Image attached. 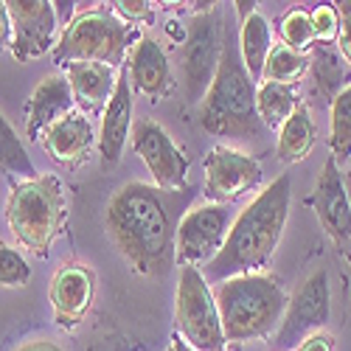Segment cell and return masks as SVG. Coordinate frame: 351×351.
I'll list each match as a JSON object with an SVG mask.
<instances>
[{
  "mask_svg": "<svg viewBox=\"0 0 351 351\" xmlns=\"http://www.w3.org/2000/svg\"><path fill=\"white\" fill-rule=\"evenodd\" d=\"M298 351H335V340H332L329 335H324V332H317V335L306 337V340L298 346Z\"/></svg>",
  "mask_w": 351,
  "mask_h": 351,
  "instance_id": "obj_33",
  "label": "cell"
},
{
  "mask_svg": "<svg viewBox=\"0 0 351 351\" xmlns=\"http://www.w3.org/2000/svg\"><path fill=\"white\" fill-rule=\"evenodd\" d=\"M73 107H76V101H73L65 73L45 76L32 90V99L25 104V135H28V141H40L56 121H62L65 115L76 112Z\"/></svg>",
  "mask_w": 351,
  "mask_h": 351,
  "instance_id": "obj_17",
  "label": "cell"
},
{
  "mask_svg": "<svg viewBox=\"0 0 351 351\" xmlns=\"http://www.w3.org/2000/svg\"><path fill=\"white\" fill-rule=\"evenodd\" d=\"M141 40L135 25L124 23L112 9H90L79 12L71 25L62 32L60 43L53 48L56 65L71 62H101L119 68L127 60V51Z\"/></svg>",
  "mask_w": 351,
  "mask_h": 351,
  "instance_id": "obj_6",
  "label": "cell"
},
{
  "mask_svg": "<svg viewBox=\"0 0 351 351\" xmlns=\"http://www.w3.org/2000/svg\"><path fill=\"white\" fill-rule=\"evenodd\" d=\"M174 320L178 335L194 351H225V332L219 320L217 295L197 267H180L178 289H174Z\"/></svg>",
  "mask_w": 351,
  "mask_h": 351,
  "instance_id": "obj_8",
  "label": "cell"
},
{
  "mask_svg": "<svg viewBox=\"0 0 351 351\" xmlns=\"http://www.w3.org/2000/svg\"><path fill=\"white\" fill-rule=\"evenodd\" d=\"M28 281H32L28 261L14 247L0 242V287H25Z\"/></svg>",
  "mask_w": 351,
  "mask_h": 351,
  "instance_id": "obj_29",
  "label": "cell"
},
{
  "mask_svg": "<svg viewBox=\"0 0 351 351\" xmlns=\"http://www.w3.org/2000/svg\"><path fill=\"white\" fill-rule=\"evenodd\" d=\"M309 73V53H298L287 45H273L267 62H265V82H278V84H289L295 87V82H301Z\"/></svg>",
  "mask_w": 351,
  "mask_h": 351,
  "instance_id": "obj_26",
  "label": "cell"
},
{
  "mask_svg": "<svg viewBox=\"0 0 351 351\" xmlns=\"http://www.w3.org/2000/svg\"><path fill=\"white\" fill-rule=\"evenodd\" d=\"M337 17H340V32H337V51L351 68V0H340L335 3Z\"/></svg>",
  "mask_w": 351,
  "mask_h": 351,
  "instance_id": "obj_32",
  "label": "cell"
},
{
  "mask_svg": "<svg viewBox=\"0 0 351 351\" xmlns=\"http://www.w3.org/2000/svg\"><path fill=\"white\" fill-rule=\"evenodd\" d=\"M65 79L82 112H96V110L104 112V107L115 93V84H119L115 68L101 62H71L65 65Z\"/></svg>",
  "mask_w": 351,
  "mask_h": 351,
  "instance_id": "obj_20",
  "label": "cell"
},
{
  "mask_svg": "<svg viewBox=\"0 0 351 351\" xmlns=\"http://www.w3.org/2000/svg\"><path fill=\"white\" fill-rule=\"evenodd\" d=\"M132 152L149 169L155 186L163 191H183L189 178V158L155 119H141L132 127Z\"/></svg>",
  "mask_w": 351,
  "mask_h": 351,
  "instance_id": "obj_11",
  "label": "cell"
},
{
  "mask_svg": "<svg viewBox=\"0 0 351 351\" xmlns=\"http://www.w3.org/2000/svg\"><path fill=\"white\" fill-rule=\"evenodd\" d=\"M68 219L65 183L56 174L20 180L6 199V222L25 250L45 258Z\"/></svg>",
  "mask_w": 351,
  "mask_h": 351,
  "instance_id": "obj_5",
  "label": "cell"
},
{
  "mask_svg": "<svg viewBox=\"0 0 351 351\" xmlns=\"http://www.w3.org/2000/svg\"><path fill=\"white\" fill-rule=\"evenodd\" d=\"M202 169H206V197L222 206H230L233 199L250 194L261 183L258 160L230 146H214L202 160Z\"/></svg>",
  "mask_w": 351,
  "mask_h": 351,
  "instance_id": "obj_13",
  "label": "cell"
},
{
  "mask_svg": "<svg viewBox=\"0 0 351 351\" xmlns=\"http://www.w3.org/2000/svg\"><path fill=\"white\" fill-rule=\"evenodd\" d=\"M104 228L127 265L146 278H160L174 265L171 208L166 197L141 180L124 183L107 202Z\"/></svg>",
  "mask_w": 351,
  "mask_h": 351,
  "instance_id": "obj_1",
  "label": "cell"
},
{
  "mask_svg": "<svg viewBox=\"0 0 351 351\" xmlns=\"http://www.w3.org/2000/svg\"><path fill=\"white\" fill-rule=\"evenodd\" d=\"M309 206L315 208L317 222L329 233V239H335L337 245L351 239V197L335 158L326 160L320 169Z\"/></svg>",
  "mask_w": 351,
  "mask_h": 351,
  "instance_id": "obj_14",
  "label": "cell"
},
{
  "mask_svg": "<svg viewBox=\"0 0 351 351\" xmlns=\"http://www.w3.org/2000/svg\"><path fill=\"white\" fill-rule=\"evenodd\" d=\"M278 37L281 45L306 53L315 45V28H312V12L306 9H289L281 20H278Z\"/></svg>",
  "mask_w": 351,
  "mask_h": 351,
  "instance_id": "obj_28",
  "label": "cell"
},
{
  "mask_svg": "<svg viewBox=\"0 0 351 351\" xmlns=\"http://www.w3.org/2000/svg\"><path fill=\"white\" fill-rule=\"evenodd\" d=\"M166 351H194V348H191V346H189L178 332H174V335H171V340H169V348H166Z\"/></svg>",
  "mask_w": 351,
  "mask_h": 351,
  "instance_id": "obj_36",
  "label": "cell"
},
{
  "mask_svg": "<svg viewBox=\"0 0 351 351\" xmlns=\"http://www.w3.org/2000/svg\"><path fill=\"white\" fill-rule=\"evenodd\" d=\"M287 301L284 287L270 273H250L222 281L217 289V306L225 343L270 340L284 317Z\"/></svg>",
  "mask_w": 351,
  "mask_h": 351,
  "instance_id": "obj_4",
  "label": "cell"
},
{
  "mask_svg": "<svg viewBox=\"0 0 351 351\" xmlns=\"http://www.w3.org/2000/svg\"><path fill=\"white\" fill-rule=\"evenodd\" d=\"M132 127H135L132 124V82L127 73H119L115 93L101 112V127H99V141H96V149L107 169L121 163L127 141L132 138Z\"/></svg>",
  "mask_w": 351,
  "mask_h": 351,
  "instance_id": "obj_16",
  "label": "cell"
},
{
  "mask_svg": "<svg viewBox=\"0 0 351 351\" xmlns=\"http://www.w3.org/2000/svg\"><path fill=\"white\" fill-rule=\"evenodd\" d=\"M199 127L217 138H256L265 124L256 110V84L242 62L239 40L225 28V48L217 76L197 110Z\"/></svg>",
  "mask_w": 351,
  "mask_h": 351,
  "instance_id": "obj_3",
  "label": "cell"
},
{
  "mask_svg": "<svg viewBox=\"0 0 351 351\" xmlns=\"http://www.w3.org/2000/svg\"><path fill=\"white\" fill-rule=\"evenodd\" d=\"M289 202H292V178L289 174H278L270 186L261 189L237 214L222 250L202 267V276L211 281H228L237 276L265 273L284 237V228L289 219Z\"/></svg>",
  "mask_w": 351,
  "mask_h": 351,
  "instance_id": "obj_2",
  "label": "cell"
},
{
  "mask_svg": "<svg viewBox=\"0 0 351 351\" xmlns=\"http://www.w3.org/2000/svg\"><path fill=\"white\" fill-rule=\"evenodd\" d=\"M12 48V17H9V6L6 0H0V48Z\"/></svg>",
  "mask_w": 351,
  "mask_h": 351,
  "instance_id": "obj_35",
  "label": "cell"
},
{
  "mask_svg": "<svg viewBox=\"0 0 351 351\" xmlns=\"http://www.w3.org/2000/svg\"><path fill=\"white\" fill-rule=\"evenodd\" d=\"M225 48V14L217 3L208 12H197L186 28V40L180 43V76L183 90L191 104L206 99L208 87L217 76Z\"/></svg>",
  "mask_w": 351,
  "mask_h": 351,
  "instance_id": "obj_7",
  "label": "cell"
},
{
  "mask_svg": "<svg viewBox=\"0 0 351 351\" xmlns=\"http://www.w3.org/2000/svg\"><path fill=\"white\" fill-rule=\"evenodd\" d=\"M329 315H332L329 273L326 270H315L289 295L281 324H278L276 335L270 337V346L278 348V351L301 346L306 337L317 335V329H324L329 324Z\"/></svg>",
  "mask_w": 351,
  "mask_h": 351,
  "instance_id": "obj_10",
  "label": "cell"
},
{
  "mask_svg": "<svg viewBox=\"0 0 351 351\" xmlns=\"http://www.w3.org/2000/svg\"><path fill=\"white\" fill-rule=\"evenodd\" d=\"M93 295H96V276L90 267H84V265L62 267L53 276L51 289H48V301H51L56 324L65 329L79 326L93 304Z\"/></svg>",
  "mask_w": 351,
  "mask_h": 351,
  "instance_id": "obj_15",
  "label": "cell"
},
{
  "mask_svg": "<svg viewBox=\"0 0 351 351\" xmlns=\"http://www.w3.org/2000/svg\"><path fill=\"white\" fill-rule=\"evenodd\" d=\"M233 219H237L233 206H222V202H206V206L191 208L178 222V233H174V261H178L180 267H199V265L206 267L222 250Z\"/></svg>",
  "mask_w": 351,
  "mask_h": 351,
  "instance_id": "obj_9",
  "label": "cell"
},
{
  "mask_svg": "<svg viewBox=\"0 0 351 351\" xmlns=\"http://www.w3.org/2000/svg\"><path fill=\"white\" fill-rule=\"evenodd\" d=\"M329 149L335 155V163L351 160V84L335 96L329 110Z\"/></svg>",
  "mask_w": 351,
  "mask_h": 351,
  "instance_id": "obj_25",
  "label": "cell"
},
{
  "mask_svg": "<svg viewBox=\"0 0 351 351\" xmlns=\"http://www.w3.org/2000/svg\"><path fill=\"white\" fill-rule=\"evenodd\" d=\"M315 141H317V127L312 119V110L301 101L298 110L292 112L284 121V127L278 130L276 155L281 163H301L315 149Z\"/></svg>",
  "mask_w": 351,
  "mask_h": 351,
  "instance_id": "obj_21",
  "label": "cell"
},
{
  "mask_svg": "<svg viewBox=\"0 0 351 351\" xmlns=\"http://www.w3.org/2000/svg\"><path fill=\"white\" fill-rule=\"evenodd\" d=\"M96 141L99 138L93 132V124H90V119H87V112H71V115H65L62 121H56L40 138L43 149L56 163H65V166H76V163L90 158Z\"/></svg>",
  "mask_w": 351,
  "mask_h": 351,
  "instance_id": "obj_19",
  "label": "cell"
},
{
  "mask_svg": "<svg viewBox=\"0 0 351 351\" xmlns=\"http://www.w3.org/2000/svg\"><path fill=\"white\" fill-rule=\"evenodd\" d=\"M309 79H312V93L320 99H332L343 90L346 84V60L340 56V51H335L332 45H320L315 43L309 51Z\"/></svg>",
  "mask_w": 351,
  "mask_h": 351,
  "instance_id": "obj_23",
  "label": "cell"
},
{
  "mask_svg": "<svg viewBox=\"0 0 351 351\" xmlns=\"http://www.w3.org/2000/svg\"><path fill=\"white\" fill-rule=\"evenodd\" d=\"M110 6L130 25H152L155 23V3H149V0H115Z\"/></svg>",
  "mask_w": 351,
  "mask_h": 351,
  "instance_id": "obj_31",
  "label": "cell"
},
{
  "mask_svg": "<svg viewBox=\"0 0 351 351\" xmlns=\"http://www.w3.org/2000/svg\"><path fill=\"white\" fill-rule=\"evenodd\" d=\"M239 53H242V62L250 73V79H261L265 76V62L273 51V34H270V23L267 17L261 14L258 9L250 12L247 17L239 20Z\"/></svg>",
  "mask_w": 351,
  "mask_h": 351,
  "instance_id": "obj_22",
  "label": "cell"
},
{
  "mask_svg": "<svg viewBox=\"0 0 351 351\" xmlns=\"http://www.w3.org/2000/svg\"><path fill=\"white\" fill-rule=\"evenodd\" d=\"M301 96L295 93V87L278 84V82H261L256 87V110L258 119L270 130H281L284 121L298 110Z\"/></svg>",
  "mask_w": 351,
  "mask_h": 351,
  "instance_id": "obj_24",
  "label": "cell"
},
{
  "mask_svg": "<svg viewBox=\"0 0 351 351\" xmlns=\"http://www.w3.org/2000/svg\"><path fill=\"white\" fill-rule=\"evenodd\" d=\"M0 169L6 174H14V178H23V180L37 178L32 158H28L25 146L17 138V132L12 130V124L3 119V112H0Z\"/></svg>",
  "mask_w": 351,
  "mask_h": 351,
  "instance_id": "obj_27",
  "label": "cell"
},
{
  "mask_svg": "<svg viewBox=\"0 0 351 351\" xmlns=\"http://www.w3.org/2000/svg\"><path fill=\"white\" fill-rule=\"evenodd\" d=\"M127 76L132 82L135 90L143 96H149L155 101L166 99L171 93V62L163 45L152 34H141V40L130 51V62H127Z\"/></svg>",
  "mask_w": 351,
  "mask_h": 351,
  "instance_id": "obj_18",
  "label": "cell"
},
{
  "mask_svg": "<svg viewBox=\"0 0 351 351\" xmlns=\"http://www.w3.org/2000/svg\"><path fill=\"white\" fill-rule=\"evenodd\" d=\"M14 351H65L60 343H53V340H48V337H32V340H25V343H20Z\"/></svg>",
  "mask_w": 351,
  "mask_h": 351,
  "instance_id": "obj_34",
  "label": "cell"
},
{
  "mask_svg": "<svg viewBox=\"0 0 351 351\" xmlns=\"http://www.w3.org/2000/svg\"><path fill=\"white\" fill-rule=\"evenodd\" d=\"M312 28H315V43L320 45H332L337 43V32H340V17L337 9L324 3L312 12Z\"/></svg>",
  "mask_w": 351,
  "mask_h": 351,
  "instance_id": "obj_30",
  "label": "cell"
},
{
  "mask_svg": "<svg viewBox=\"0 0 351 351\" xmlns=\"http://www.w3.org/2000/svg\"><path fill=\"white\" fill-rule=\"evenodd\" d=\"M12 17V53L17 62L40 60L53 51L56 40V9L51 0H6Z\"/></svg>",
  "mask_w": 351,
  "mask_h": 351,
  "instance_id": "obj_12",
  "label": "cell"
}]
</instances>
